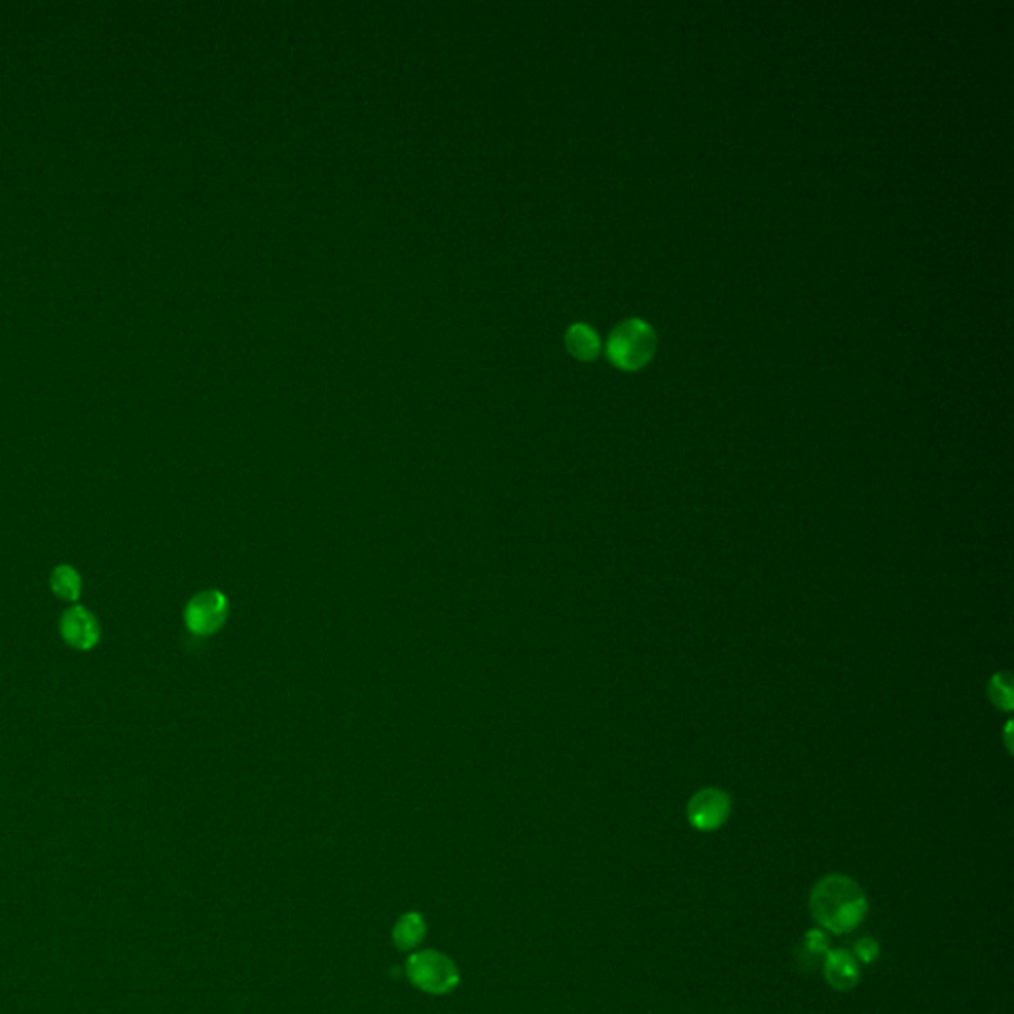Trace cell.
Listing matches in <instances>:
<instances>
[{"instance_id":"obj_1","label":"cell","mask_w":1014,"mask_h":1014,"mask_svg":"<svg viewBox=\"0 0 1014 1014\" xmlns=\"http://www.w3.org/2000/svg\"><path fill=\"white\" fill-rule=\"evenodd\" d=\"M809 908L812 919L822 929L846 935L856 931L866 919L868 898L852 878L830 874L812 888Z\"/></svg>"},{"instance_id":"obj_2","label":"cell","mask_w":1014,"mask_h":1014,"mask_svg":"<svg viewBox=\"0 0 1014 1014\" xmlns=\"http://www.w3.org/2000/svg\"><path fill=\"white\" fill-rule=\"evenodd\" d=\"M656 351L654 329L640 319H628L620 323L609 337L607 353L609 359L624 371L642 369Z\"/></svg>"},{"instance_id":"obj_3","label":"cell","mask_w":1014,"mask_h":1014,"mask_svg":"<svg viewBox=\"0 0 1014 1014\" xmlns=\"http://www.w3.org/2000/svg\"><path fill=\"white\" fill-rule=\"evenodd\" d=\"M408 975L418 987L430 993H442L456 985L454 965L436 953H420L410 957Z\"/></svg>"},{"instance_id":"obj_4","label":"cell","mask_w":1014,"mask_h":1014,"mask_svg":"<svg viewBox=\"0 0 1014 1014\" xmlns=\"http://www.w3.org/2000/svg\"><path fill=\"white\" fill-rule=\"evenodd\" d=\"M731 811L729 797L719 789H704L696 793L688 805V818L694 828L711 832L723 826Z\"/></svg>"},{"instance_id":"obj_5","label":"cell","mask_w":1014,"mask_h":1014,"mask_svg":"<svg viewBox=\"0 0 1014 1014\" xmlns=\"http://www.w3.org/2000/svg\"><path fill=\"white\" fill-rule=\"evenodd\" d=\"M62 638L76 650H92L100 642V624L84 607H72L60 618Z\"/></svg>"},{"instance_id":"obj_6","label":"cell","mask_w":1014,"mask_h":1014,"mask_svg":"<svg viewBox=\"0 0 1014 1014\" xmlns=\"http://www.w3.org/2000/svg\"><path fill=\"white\" fill-rule=\"evenodd\" d=\"M226 616V601L220 593L208 591L197 595L185 612V620L191 632L206 636L220 628Z\"/></svg>"},{"instance_id":"obj_7","label":"cell","mask_w":1014,"mask_h":1014,"mask_svg":"<svg viewBox=\"0 0 1014 1014\" xmlns=\"http://www.w3.org/2000/svg\"><path fill=\"white\" fill-rule=\"evenodd\" d=\"M822 975L826 983L836 991H850L860 981V967L856 957L846 949L828 951L822 963Z\"/></svg>"},{"instance_id":"obj_8","label":"cell","mask_w":1014,"mask_h":1014,"mask_svg":"<svg viewBox=\"0 0 1014 1014\" xmlns=\"http://www.w3.org/2000/svg\"><path fill=\"white\" fill-rule=\"evenodd\" d=\"M567 347L569 351L583 359V361H589V359H595L599 355V349H601V343H599V337L597 333L589 327V325H573L567 333Z\"/></svg>"},{"instance_id":"obj_9","label":"cell","mask_w":1014,"mask_h":1014,"mask_svg":"<svg viewBox=\"0 0 1014 1014\" xmlns=\"http://www.w3.org/2000/svg\"><path fill=\"white\" fill-rule=\"evenodd\" d=\"M50 587H52V591H54V595L58 599L74 603V601H78V597L82 593V579H80V575H78V571L74 567L58 565L52 571Z\"/></svg>"},{"instance_id":"obj_10","label":"cell","mask_w":1014,"mask_h":1014,"mask_svg":"<svg viewBox=\"0 0 1014 1014\" xmlns=\"http://www.w3.org/2000/svg\"><path fill=\"white\" fill-rule=\"evenodd\" d=\"M828 951L830 949H828V939L824 937V931L812 929L805 935V941L801 945V953H799L801 965L809 971L816 969V967H822Z\"/></svg>"},{"instance_id":"obj_11","label":"cell","mask_w":1014,"mask_h":1014,"mask_svg":"<svg viewBox=\"0 0 1014 1014\" xmlns=\"http://www.w3.org/2000/svg\"><path fill=\"white\" fill-rule=\"evenodd\" d=\"M989 696L997 708L1013 710V682L1007 672H1001L991 680Z\"/></svg>"},{"instance_id":"obj_12","label":"cell","mask_w":1014,"mask_h":1014,"mask_svg":"<svg viewBox=\"0 0 1014 1014\" xmlns=\"http://www.w3.org/2000/svg\"><path fill=\"white\" fill-rule=\"evenodd\" d=\"M422 931H424V927H422L420 917L406 915V917H403V921L399 923V927L395 931V937H397V941H399L401 947L408 949V947L416 945L422 939Z\"/></svg>"},{"instance_id":"obj_13","label":"cell","mask_w":1014,"mask_h":1014,"mask_svg":"<svg viewBox=\"0 0 1014 1014\" xmlns=\"http://www.w3.org/2000/svg\"><path fill=\"white\" fill-rule=\"evenodd\" d=\"M854 957L862 963H874L880 957V945L872 937H862L854 943Z\"/></svg>"}]
</instances>
